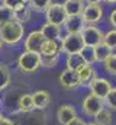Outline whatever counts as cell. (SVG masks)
<instances>
[{
    "mask_svg": "<svg viewBox=\"0 0 116 125\" xmlns=\"http://www.w3.org/2000/svg\"><path fill=\"white\" fill-rule=\"evenodd\" d=\"M45 42V38L41 31H32L28 33L25 38V51H32V52H39L42 44Z\"/></svg>",
    "mask_w": 116,
    "mask_h": 125,
    "instance_id": "10",
    "label": "cell"
},
{
    "mask_svg": "<svg viewBox=\"0 0 116 125\" xmlns=\"http://www.w3.org/2000/svg\"><path fill=\"white\" fill-rule=\"evenodd\" d=\"M62 3V7L67 13V18L68 16H81V12L84 9V0H64L61 1Z\"/></svg>",
    "mask_w": 116,
    "mask_h": 125,
    "instance_id": "13",
    "label": "cell"
},
{
    "mask_svg": "<svg viewBox=\"0 0 116 125\" xmlns=\"http://www.w3.org/2000/svg\"><path fill=\"white\" fill-rule=\"evenodd\" d=\"M54 0H29L28 6L32 12H45Z\"/></svg>",
    "mask_w": 116,
    "mask_h": 125,
    "instance_id": "24",
    "label": "cell"
},
{
    "mask_svg": "<svg viewBox=\"0 0 116 125\" xmlns=\"http://www.w3.org/2000/svg\"><path fill=\"white\" fill-rule=\"evenodd\" d=\"M0 1H1V0H0Z\"/></svg>",
    "mask_w": 116,
    "mask_h": 125,
    "instance_id": "40",
    "label": "cell"
},
{
    "mask_svg": "<svg viewBox=\"0 0 116 125\" xmlns=\"http://www.w3.org/2000/svg\"><path fill=\"white\" fill-rule=\"evenodd\" d=\"M80 55L81 58L84 60L86 64H91L94 65L96 64V54H94V47H90V45H84L80 51Z\"/></svg>",
    "mask_w": 116,
    "mask_h": 125,
    "instance_id": "23",
    "label": "cell"
},
{
    "mask_svg": "<svg viewBox=\"0 0 116 125\" xmlns=\"http://www.w3.org/2000/svg\"><path fill=\"white\" fill-rule=\"evenodd\" d=\"M30 18H32V10L29 9L28 4H22V6H19V7H16L13 10V21L19 22L22 25L29 22Z\"/></svg>",
    "mask_w": 116,
    "mask_h": 125,
    "instance_id": "18",
    "label": "cell"
},
{
    "mask_svg": "<svg viewBox=\"0 0 116 125\" xmlns=\"http://www.w3.org/2000/svg\"><path fill=\"white\" fill-rule=\"evenodd\" d=\"M45 22H49L52 25H57V26H62L65 19H67V13L62 7V3L61 1H52L49 4V7L45 10Z\"/></svg>",
    "mask_w": 116,
    "mask_h": 125,
    "instance_id": "5",
    "label": "cell"
},
{
    "mask_svg": "<svg viewBox=\"0 0 116 125\" xmlns=\"http://www.w3.org/2000/svg\"><path fill=\"white\" fill-rule=\"evenodd\" d=\"M76 116H77V111H76V108L73 105H67V103L61 105L57 111V119H58V122L62 125L68 124Z\"/></svg>",
    "mask_w": 116,
    "mask_h": 125,
    "instance_id": "12",
    "label": "cell"
},
{
    "mask_svg": "<svg viewBox=\"0 0 116 125\" xmlns=\"http://www.w3.org/2000/svg\"><path fill=\"white\" fill-rule=\"evenodd\" d=\"M87 87L90 89V93L105 99V96L109 93V90L112 89V83H110V80H107L105 77H96L94 80L90 82V84Z\"/></svg>",
    "mask_w": 116,
    "mask_h": 125,
    "instance_id": "8",
    "label": "cell"
},
{
    "mask_svg": "<svg viewBox=\"0 0 116 125\" xmlns=\"http://www.w3.org/2000/svg\"><path fill=\"white\" fill-rule=\"evenodd\" d=\"M19 111L20 112H25V114H28L30 111H33L35 108H33V99H32V93H26L23 94V96H20V99H19Z\"/></svg>",
    "mask_w": 116,
    "mask_h": 125,
    "instance_id": "22",
    "label": "cell"
},
{
    "mask_svg": "<svg viewBox=\"0 0 116 125\" xmlns=\"http://www.w3.org/2000/svg\"><path fill=\"white\" fill-rule=\"evenodd\" d=\"M113 121L112 118V111H109L107 108H103L96 116H94V122L97 125H110Z\"/></svg>",
    "mask_w": 116,
    "mask_h": 125,
    "instance_id": "21",
    "label": "cell"
},
{
    "mask_svg": "<svg viewBox=\"0 0 116 125\" xmlns=\"http://www.w3.org/2000/svg\"><path fill=\"white\" fill-rule=\"evenodd\" d=\"M58 83L64 90H71L76 89L77 86H80V80H78V74L77 71L73 70H64L61 71V74L58 76Z\"/></svg>",
    "mask_w": 116,
    "mask_h": 125,
    "instance_id": "9",
    "label": "cell"
},
{
    "mask_svg": "<svg viewBox=\"0 0 116 125\" xmlns=\"http://www.w3.org/2000/svg\"><path fill=\"white\" fill-rule=\"evenodd\" d=\"M113 51L107 47V45H105L103 42L102 44H99L97 47H94V54H96V62H100V64H103V62L106 61L109 57H110V54H112Z\"/></svg>",
    "mask_w": 116,
    "mask_h": 125,
    "instance_id": "20",
    "label": "cell"
},
{
    "mask_svg": "<svg viewBox=\"0 0 116 125\" xmlns=\"http://www.w3.org/2000/svg\"><path fill=\"white\" fill-rule=\"evenodd\" d=\"M65 125H86V121L83 118H80V116H76L73 121H70L68 124H65Z\"/></svg>",
    "mask_w": 116,
    "mask_h": 125,
    "instance_id": "33",
    "label": "cell"
},
{
    "mask_svg": "<svg viewBox=\"0 0 116 125\" xmlns=\"http://www.w3.org/2000/svg\"><path fill=\"white\" fill-rule=\"evenodd\" d=\"M42 57L39 52H32V51H25L19 55L18 58V67L22 73L32 74L41 67Z\"/></svg>",
    "mask_w": 116,
    "mask_h": 125,
    "instance_id": "2",
    "label": "cell"
},
{
    "mask_svg": "<svg viewBox=\"0 0 116 125\" xmlns=\"http://www.w3.org/2000/svg\"><path fill=\"white\" fill-rule=\"evenodd\" d=\"M13 21V10L6 7L4 4H0V26Z\"/></svg>",
    "mask_w": 116,
    "mask_h": 125,
    "instance_id": "29",
    "label": "cell"
},
{
    "mask_svg": "<svg viewBox=\"0 0 116 125\" xmlns=\"http://www.w3.org/2000/svg\"><path fill=\"white\" fill-rule=\"evenodd\" d=\"M1 47H3V42H1V39H0V50H1Z\"/></svg>",
    "mask_w": 116,
    "mask_h": 125,
    "instance_id": "38",
    "label": "cell"
},
{
    "mask_svg": "<svg viewBox=\"0 0 116 125\" xmlns=\"http://www.w3.org/2000/svg\"><path fill=\"white\" fill-rule=\"evenodd\" d=\"M10 71H9V67L3 62H0V90L6 89L9 84H10Z\"/></svg>",
    "mask_w": 116,
    "mask_h": 125,
    "instance_id": "25",
    "label": "cell"
},
{
    "mask_svg": "<svg viewBox=\"0 0 116 125\" xmlns=\"http://www.w3.org/2000/svg\"><path fill=\"white\" fill-rule=\"evenodd\" d=\"M61 52V47H59V41H51V39H45V42L41 47V57H51V55H58Z\"/></svg>",
    "mask_w": 116,
    "mask_h": 125,
    "instance_id": "17",
    "label": "cell"
},
{
    "mask_svg": "<svg viewBox=\"0 0 116 125\" xmlns=\"http://www.w3.org/2000/svg\"><path fill=\"white\" fill-rule=\"evenodd\" d=\"M105 18V9L102 4H84L81 19L86 25H97Z\"/></svg>",
    "mask_w": 116,
    "mask_h": 125,
    "instance_id": "4",
    "label": "cell"
},
{
    "mask_svg": "<svg viewBox=\"0 0 116 125\" xmlns=\"http://www.w3.org/2000/svg\"><path fill=\"white\" fill-rule=\"evenodd\" d=\"M58 62H59V54L58 55H51V57H42L41 67H44V68H54V67L58 65Z\"/></svg>",
    "mask_w": 116,
    "mask_h": 125,
    "instance_id": "30",
    "label": "cell"
},
{
    "mask_svg": "<svg viewBox=\"0 0 116 125\" xmlns=\"http://www.w3.org/2000/svg\"><path fill=\"white\" fill-rule=\"evenodd\" d=\"M107 21H109V25L112 26V29H116V7H113V9L109 12Z\"/></svg>",
    "mask_w": 116,
    "mask_h": 125,
    "instance_id": "32",
    "label": "cell"
},
{
    "mask_svg": "<svg viewBox=\"0 0 116 125\" xmlns=\"http://www.w3.org/2000/svg\"><path fill=\"white\" fill-rule=\"evenodd\" d=\"M105 108H107L109 111H115L116 112V87H112L109 90V93L105 96Z\"/></svg>",
    "mask_w": 116,
    "mask_h": 125,
    "instance_id": "26",
    "label": "cell"
},
{
    "mask_svg": "<svg viewBox=\"0 0 116 125\" xmlns=\"http://www.w3.org/2000/svg\"><path fill=\"white\" fill-rule=\"evenodd\" d=\"M39 31L42 32L45 39H51V41H59L61 39V26L52 25L49 22H44Z\"/></svg>",
    "mask_w": 116,
    "mask_h": 125,
    "instance_id": "16",
    "label": "cell"
},
{
    "mask_svg": "<svg viewBox=\"0 0 116 125\" xmlns=\"http://www.w3.org/2000/svg\"><path fill=\"white\" fill-rule=\"evenodd\" d=\"M0 118H1V114H0Z\"/></svg>",
    "mask_w": 116,
    "mask_h": 125,
    "instance_id": "39",
    "label": "cell"
},
{
    "mask_svg": "<svg viewBox=\"0 0 116 125\" xmlns=\"http://www.w3.org/2000/svg\"><path fill=\"white\" fill-rule=\"evenodd\" d=\"M32 99H33V108L35 109H47L51 103V94L47 90H36L35 93H32Z\"/></svg>",
    "mask_w": 116,
    "mask_h": 125,
    "instance_id": "15",
    "label": "cell"
},
{
    "mask_svg": "<svg viewBox=\"0 0 116 125\" xmlns=\"http://www.w3.org/2000/svg\"><path fill=\"white\" fill-rule=\"evenodd\" d=\"M78 74V80H80V86H88L91 80H94L97 77V70L94 65L91 64H86L83 68H80L77 71Z\"/></svg>",
    "mask_w": 116,
    "mask_h": 125,
    "instance_id": "14",
    "label": "cell"
},
{
    "mask_svg": "<svg viewBox=\"0 0 116 125\" xmlns=\"http://www.w3.org/2000/svg\"><path fill=\"white\" fill-rule=\"evenodd\" d=\"M103 68L106 73H109L110 76H116V52L113 51L110 54V57L103 62Z\"/></svg>",
    "mask_w": 116,
    "mask_h": 125,
    "instance_id": "27",
    "label": "cell"
},
{
    "mask_svg": "<svg viewBox=\"0 0 116 125\" xmlns=\"http://www.w3.org/2000/svg\"><path fill=\"white\" fill-rule=\"evenodd\" d=\"M25 35V26L16 21H10L0 26V39L3 44L7 45H16L22 41Z\"/></svg>",
    "mask_w": 116,
    "mask_h": 125,
    "instance_id": "1",
    "label": "cell"
},
{
    "mask_svg": "<svg viewBox=\"0 0 116 125\" xmlns=\"http://www.w3.org/2000/svg\"><path fill=\"white\" fill-rule=\"evenodd\" d=\"M103 108H105V100L93 93L87 94L83 100V105H81L83 114L88 118H94Z\"/></svg>",
    "mask_w": 116,
    "mask_h": 125,
    "instance_id": "6",
    "label": "cell"
},
{
    "mask_svg": "<svg viewBox=\"0 0 116 125\" xmlns=\"http://www.w3.org/2000/svg\"><path fill=\"white\" fill-rule=\"evenodd\" d=\"M103 44H105V45H107L112 51H115V50H116V29H110V31L105 32Z\"/></svg>",
    "mask_w": 116,
    "mask_h": 125,
    "instance_id": "28",
    "label": "cell"
},
{
    "mask_svg": "<svg viewBox=\"0 0 116 125\" xmlns=\"http://www.w3.org/2000/svg\"><path fill=\"white\" fill-rule=\"evenodd\" d=\"M28 1L29 0H1V4H4L6 7L15 10L16 7H19L22 4H28Z\"/></svg>",
    "mask_w": 116,
    "mask_h": 125,
    "instance_id": "31",
    "label": "cell"
},
{
    "mask_svg": "<svg viewBox=\"0 0 116 125\" xmlns=\"http://www.w3.org/2000/svg\"><path fill=\"white\" fill-rule=\"evenodd\" d=\"M103 36L105 32L97 25H86L81 31V38L84 41V45H90V47H97L99 44H102Z\"/></svg>",
    "mask_w": 116,
    "mask_h": 125,
    "instance_id": "7",
    "label": "cell"
},
{
    "mask_svg": "<svg viewBox=\"0 0 116 125\" xmlns=\"http://www.w3.org/2000/svg\"><path fill=\"white\" fill-rule=\"evenodd\" d=\"M61 52L65 54H77L84 47V41L81 38V33H67L59 41Z\"/></svg>",
    "mask_w": 116,
    "mask_h": 125,
    "instance_id": "3",
    "label": "cell"
},
{
    "mask_svg": "<svg viewBox=\"0 0 116 125\" xmlns=\"http://www.w3.org/2000/svg\"><path fill=\"white\" fill-rule=\"evenodd\" d=\"M0 125H15V124H13V121H12V119L1 116V118H0Z\"/></svg>",
    "mask_w": 116,
    "mask_h": 125,
    "instance_id": "34",
    "label": "cell"
},
{
    "mask_svg": "<svg viewBox=\"0 0 116 125\" xmlns=\"http://www.w3.org/2000/svg\"><path fill=\"white\" fill-rule=\"evenodd\" d=\"M86 125H97V124H96V122H91V121H90V122H86Z\"/></svg>",
    "mask_w": 116,
    "mask_h": 125,
    "instance_id": "37",
    "label": "cell"
},
{
    "mask_svg": "<svg viewBox=\"0 0 116 125\" xmlns=\"http://www.w3.org/2000/svg\"><path fill=\"white\" fill-rule=\"evenodd\" d=\"M103 3H106V4H116V0H103Z\"/></svg>",
    "mask_w": 116,
    "mask_h": 125,
    "instance_id": "36",
    "label": "cell"
},
{
    "mask_svg": "<svg viewBox=\"0 0 116 125\" xmlns=\"http://www.w3.org/2000/svg\"><path fill=\"white\" fill-rule=\"evenodd\" d=\"M84 26L86 23L81 19V16H68L62 25V29L67 33H81Z\"/></svg>",
    "mask_w": 116,
    "mask_h": 125,
    "instance_id": "11",
    "label": "cell"
},
{
    "mask_svg": "<svg viewBox=\"0 0 116 125\" xmlns=\"http://www.w3.org/2000/svg\"><path fill=\"white\" fill-rule=\"evenodd\" d=\"M86 4H102L103 0H84Z\"/></svg>",
    "mask_w": 116,
    "mask_h": 125,
    "instance_id": "35",
    "label": "cell"
},
{
    "mask_svg": "<svg viewBox=\"0 0 116 125\" xmlns=\"http://www.w3.org/2000/svg\"><path fill=\"white\" fill-rule=\"evenodd\" d=\"M84 65H86V62L81 58L80 52H77V54H67V60H65V67H67V70L78 71V70L83 68Z\"/></svg>",
    "mask_w": 116,
    "mask_h": 125,
    "instance_id": "19",
    "label": "cell"
}]
</instances>
